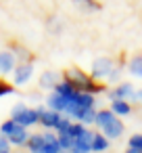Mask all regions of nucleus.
Listing matches in <instances>:
<instances>
[{
    "label": "nucleus",
    "instance_id": "f257e3e1",
    "mask_svg": "<svg viewBox=\"0 0 142 153\" xmlns=\"http://www.w3.org/2000/svg\"><path fill=\"white\" fill-rule=\"evenodd\" d=\"M65 80H69L77 90H82V92H92V94H98V92H102L104 90V84L102 82H98L92 74H84L82 69H77V67H73V69H67L65 71Z\"/></svg>",
    "mask_w": 142,
    "mask_h": 153
},
{
    "label": "nucleus",
    "instance_id": "f03ea898",
    "mask_svg": "<svg viewBox=\"0 0 142 153\" xmlns=\"http://www.w3.org/2000/svg\"><path fill=\"white\" fill-rule=\"evenodd\" d=\"M13 120L21 126H34V124H40V109H29L25 105H15L13 107Z\"/></svg>",
    "mask_w": 142,
    "mask_h": 153
},
{
    "label": "nucleus",
    "instance_id": "7ed1b4c3",
    "mask_svg": "<svg viewBox=\"0 0 142 153\" xmlns=\"http://www.w3.org/2000/svg\"><path fill=\"white\" fill-rule=\"evenodd\" d=\"M92 138H94V132L92 130H84L77 138H73V145H71V153H90L92 151Z\"/></svg>",
    "mask_w": 142,
    "mask_h": 153
},
{
    "label": "nucleus",
    "instance_id": "20e7f679",
    "mask_svg": "<svg viewBox=\"0 0 142 153\" xmlns=\"http://www.w3.org/2000/svg\"><path fill=\"white\" fill-rule=\"evenodd\" d=\"M111 69H113V61L107 59V57H102V59H98V61L92 63V76H94L96 80L102 78V76H109Z\"/></svg>",
    "mask_w": 142,
    "mask_h": 153
},
{
    "label": "nucleus",
    "instance_id": "39448f33",
    "mask_svg": "<svg viewBox=\"0 0 142 153\" xmlns=\"http://www.w3.org/2000/svg\"><path fill=\"white\" fill-rule=\"evenodd\" d=\"M61 120V113L54 111V109H40V124L44 128H57Z\"/></svg>",
    "mask_w": 142,
    "mask_h": 153
},
{
    "label": "nucleus",
    "instance_id": "423d86ee",
    "mask_svg": "<svg viewBox=\"0 0 142 153\" xmlns=\"http://www.w3.org/2000/svg\"><path fill=\"white\" fill-rule=\"evenodd\" d=\"M48 107L54 109V111H59V113H65L67 107H69V99H65V97L59 94V92H52V94L48 97Z\"/></svg>",
    "mask_w": 142,
    "mask_h": 153
},
{
    "label": "nucleus",
    "instance_id": "0eeeda50",
    "mask_svg": "<svg viewBox=\"0 0 142 153\" xmlns=\"http://www.w3.org/2000/svg\"><path fill=\"white\" fill-rule=\"evenodd\" d=\"M32 74H34L32 63H21V65H17V67H15V84H25V82L32 78Z\"/></svg>",
    "mask_w": 142,
    "mask_h": 153
},
{
    "label": "nucleus",
    "instance_id": "6e6552de",
    "mask_svg": "<svg viewBox=\"0 0 142 153\" xmlns=\"http://www.w3.org/2000/svg\"><path fill=\"white\" fill-rule=\"evenodd\" d=\"M100 130H102V134H104L107 138H111V140H113V138H119V136L123 134V124L115 117L111 124H107V126H104V128H100Z\"/></svg>",
    "mask_w": 142,
    "mask_h": 153
},
{
    "label": "nucleus",
    "instance_id": "1a4fd4ad",
    "mask_svg": "<svg viewBox=\"0 0 142 153\" xmlns=\"http://www.w3.org/2000/svg\"><path fill=\"white\" fill-rule=\"evenodd\" d=\"M27 138H29V134H27L25 126H21V124H17V128L9 134L11 145H27Z\"/></svg>",
    "mask_w": 142,
    "mask_h": 153
},
{
    "label": "nucleus",
    "instance_id": "9d476101",
    "mask_svg": "<svg viewBox=\"0 0 142 153\" xmlns=\"http://www.w3.org/2000/svg\"><path fill=\"white\" fill-rule=\"evenodd\" d=\"M134 94H136V92H134V86H132V84H119L115 90L109 92L111 101H115V99H129V97H134Z\"/></svg>",
    "mask_w": 142,
    "mask_h": 153
},
{
    "label": "nucleus",
    "instance_id": "9b49d317",
    "mask_svg": "<svg viewBox=\"0 0 142 153\" xmlns=\"http://www.w3.org/2000/svg\"><path fill=\"white\" fill-rule=\"evenodd\" d=\"M111 109L115 115H129L132 113V105L127 103V99H115L111 103Z\"/></svg>",
    "mask_w": 142,
    "mask_h": 153
},
{
    "label": "nucleus",
    "instance_id": "f8f14e48",
    "mask_svg": "<svg viewBox=\"0 0 142 153\" xmlns=\"http://www.w3.org/2000/svg\"><path fill=\"white\" fill-rule=\"evenodd\" d=\"M115 117H117V115L113 113V109H100V111H96V122H94V124H96L98 128H104V126L111 124Z\"/></svg>",
    "mask_w": 142,
    "mask_h": 153
},
{
    "label": "nucleus",
    "instance_id": "ddd939ff",
    "mask_svg": "<svg viewBox=\"0 0 142 153\" xmlns=\"http://www.w3.org/2000/svg\"><path fill=\"white\" fill-rule=\"evenodd\" d=\"M44 145H46L44 134H32V136L27 138V147H29L32 153H42V151H44Z\"/></svg>",
    "mask_w": 142,
    "mask_h": 153
},
{
    "label": "nucleus",
    "instance_id": "4468645a",
    "mask_svg": "<svg viewBox=\"0 0 142 153\" xmlns=\"http://www.w3.org/2000/svg\"><path fill=\"white\" fill-rule=\"evenodd\" d=\"M15 69V55L13 53H0V71L9 74Z\"/></svg>",
    "mask_w": 142,
    "mask_h": 153
},
{
    "label": "nucleus",
    "instance_id": "2eb2a0df",
    "mask_svg": "<svg viewBox=\"0 0 142 153\" xmlns=\"http://www.w3.org/2000/svg\"><path fill=\"white\" fill-rule=\"evenodd\" d=\"M109 145H111V138H107L102 132L94 134V138H92V151H104V149H109Z\"/></svg>",
    "mask_w": 142,
    "mask_h": 153
},
{
    "label": "nucleus",
    "instance_id": "dca6fc26",
    "mask_svg": "<svg viewBox=\"0 0 142 153\" xmlns=\"http://www.w3.org/2000/svg\"><path fill=\"white\" fill-rule=\"evenodd\" d=\"M127 67H129V74H132V76H136V78H142V55H136V57H132V61L127 63Z\"/></svg>",
    "mask_w": 142,
    "mask_h": 153
},
{
    "label": "nucleus",
    "instance_id": "f3484780",
    "mask_svg": "<svg viewBox=\"0 0 142 153\" xmlns=\"http://www.w3.org/2000/svg\"><path fill=\"white\" fill-rule=\"evenodd\" d=\"M40 84H42L44 88H54V84H57V74H52V71H46V74H42V78H40Z\"/></svg>",
    "mask_w": 142,
    "mask_h": 153
},
{
    "label": "nucleus",
    "instance_id": "a211bd4d",
    "mask_svg": "<svg viewBox=\"0 0 142 153\" xmlns=\"http://www.w3.org/2000/svg\"><path fill=\"white\" fill-rule=\"evenodd\" d=\"M71 124H73V122H71V117H61L54 130H57L59 134H69V128H71Z\"/></svg>",
    "mask_w": 142,
    "mask_h": 153
},
{
    "label": "nucleus",
    "instance_id": "6ab92c4d",
    "mask_svg": "<svg viewBox=\"0 0 142 153\" xmlns=\"http://www.w3.org/2000/svg\"><path fill=\"white\" fill-rule=\"evenodd\" d=\"M59 145H61L63 151H69L71 145H73V136L71 134H59Z\"/></svg>",
    "mask_w": 142,
    "mask_h": 153
},
{
    "label": "nucleus",
    "instance_id": "aec40b11",
    "mask_svg": "<svg viewBox=\"0 0 142 153\" xmlns=\"http://www.w3.org/2000/svg\"><path fill=\"white\" fill-rule=\"evenodd\" d=\"M75 4H82L86 11H98L100 9V4L96 2V0H73Z\"/></svg>",
    "mask_w": 142,
    "mask_h": 153
},
{
    "label": "nucleus",
    "instance_id": "412c9836",
    "mask_svg": "<svg viewBox=\"0 0 142 153\" xmlns=\"http://www.w3.org/2000/svg\"><path fill=\"white\" fill-rule=\"evenodd\" d=\"M82 122H84V124H94V122H96V109H94V107L86 109L84 115H82Z\"/></svg>",
    "mask_w": 142,
    "mask_h": 153
},
{
    "label": "nucleus",
    "instance_id": "4be33fe9",
    "mask_svg": "<svg viewBox=\"0 0 142 153\" xmlns=\"http://www.w3.org/2000/svg\"><path fill=\"white\" fill-rule=\"evenodd\" d=\"M86 130V124L84 122H77V124H71V128H69V134L73 136V138H77L82 132Z\"/></svg>",
    "mask_w": 142,
    "mask_h": 153
},
{
    "label": "nucleus",
    "instance_id": "5701e85b",
    "mask_svg": "<svg viewBox=\"0 0 142 153\" xmlns=\"http://www.w3.org/2000/svg\"><path fill=\"white\" fill-rule=\"evenodd\" d=\"M15 128H17V122H15V120H7V122L2 124V128H0V130H2V134H7V136H9Z\"/></svg>",
    "mask_w": 142,
    "mask_h": 153
},
{
    "label": "nucleus",
    "instance_id": "b1692460",
    "mask_svg": "<svg viewBox=\"0 0 142 153\" xmlns=\"http://www.w3.org/2000/svg\"><path fill=\"white\" fill-rule=\"evenodd\" d=\"M0 153H11V140L9 136H0Z\"/></svg>",
    "mask_w": 142,
    "mask_h": 153
},
{
    "label": "nucleus",
    "instance_id": "393cba45",
    "mask_svg": "<svg viewBox=\"0 0 142 153\" xmlns=\"http://www.w3.org/2000/svg\"><path fill=\"white\" fill-rule=\"evenodd\" d=\"M127 145H129V147H136V149L142 151V134H134V136H129Z\"/></svg>",
    "mask_w": 142,
    "mask_h": 153
},
{
    "label": "nucleus",
    "instance_id": "a878e982",
    "mask_svg": "<svg viewBox=\"0 0 142 153\" xmlns=\"http://www.w3.org/2000/svg\"><path fill=\"white\" fill-rule=\"evenodd\" d=\"M11 92H13V86L0 80V97H4V94H11Z\"/></svg>",
    "mask_w": 142,
    "mask_h": 153
},
{
    "label": "nucleus",
    "instance_id": "bb28decb",
    "mask_svg": "<svg viewBox=\"0 0 142 153\" xmlns=\"http://www.w3.org/2000/svg\"><path fill=\"white\" fill-rule=\"evenodd\" d=\"M125 153H142V151H140V149H136V147H129Z\"/></svg>",
    "mask_w": 142,
    "mask_h": 153
},
{
    "label": "nucleus",
    "instance_id": "cd10ccee",
    "mask_svg": "<svg viewBox=\"0 0 142 153\" xmlns=\"http://www.w3.org/2000/svg\"><path fill=\"white\" fill-rule=\"evenodd\" d=\"M138 99H142V90H140V92H138Z\"/></svg>",
    "mask_w": 142,
    "mask_h": 153
}]
</instances>
